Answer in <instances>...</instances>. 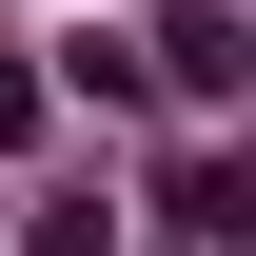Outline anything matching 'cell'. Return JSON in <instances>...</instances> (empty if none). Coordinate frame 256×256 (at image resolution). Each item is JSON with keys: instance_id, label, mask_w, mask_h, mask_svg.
Returning <instances> with one entry per match:
<instances>
[{"instance_id": "3", "label": "cell", "mask_w": 256, "mask_h": 256, "mask_svg": "<svg viewBox=\"0 0 256 256\" xmlns=\"http://www.w3.org/2000/svg\"><path fill=\"white\" fill-rule=\"evenodd\" d=\"M20 138H40V60H0V158H20Z\"/></svg>"}, {"instance_id": "2", "label": "cell", "mask_w": 256, "mask_h": 256, "mask_svg": "<svg viewBox=\"0 0 256 256\" xmlns=\"http://www.w3.org/2000/svg\"><path fill=\"white\" fill-rule=\"evenodd\" d=\"M20 256H118V217H98V197H60V217H40Z\"/></svg>"}, {"instance_id": "1", "label": "cell", "mask_w": 256, "mask_h": 256, "mask_svg": "<svg viewBox=\"0 0 256 256\" xmlns=\"http://www.w3.org/2000/svg\"><path fill=\"white\" fill-rule=\"evenodd\" d=\"M138 79H158L178 118H236V79H256V40H236V0H178V20H158V60H138Z\"/></svg>"}]
</instances>
